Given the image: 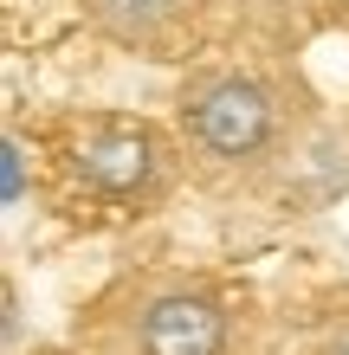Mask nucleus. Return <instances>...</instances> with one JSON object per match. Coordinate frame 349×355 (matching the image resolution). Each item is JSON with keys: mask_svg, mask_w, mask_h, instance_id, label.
I'll use <instances>...</instances> for the list:
<instances>
[{"mask_svg": "<svg viewBox=\"0 0 349 355\" xmlns=\"http://www.w3.org/2000/svg\"><path fill=\"white\" fill-rule=\"evenodd\" d=\"M175 123H181V142L201 162H214V168H259L284 142V97L259 71L214 65V71H194L175 91Z\"/></svg>", "mask_w": 349, "mask_h": 355, "instance_id": "f257e3e1", "label": "nucleus"}, {"mask_svg": "<svg viewBox=\"0 0 349 355\" xmlns=\"http://www.w3.org/2000/svg\"><path fill=\"white\" fill-rule=\"evenodd\" d=\"M110 355H233V310L201 278H155L117 317Z\"/></svg>", "mask_w": 349, "mask_h": 355, "instance_id": "f03ea898", "label": "nucleus"}, {"mask_svg": "<svg viewBox=\"0 0 349 355\" xmlns=\"http://www.w3.org/2000/svg\"><path fill=\"white\" fill-rule=\"evenodd\" d=\"M71 175L110 207H155L175 187V142L142 116H91L71 136Z\"/></svg>", "mask_w": 349, "mask_h": 355, "instance_id": "7ed1b4c3", "label": "nucleus"}, {"mask_svg": "<svg viewBox=\"0 0 349 355\" xmlns=\"http://www.w3.org/2000/svg\"><path fill=\"white\" fill-rule=\"evenodd\" d=\"M78 7H85V19L104 39H117L130 52H155L194 19L201 0H78Z\"/></svg>", "mask_w": 349, "mask_h": 355, "instance_id": "20e7f679", "label": "nucleus"}, {"mask_svg": "<svg viewBox=\"0 0 349 355\" xmlns=\"http://www.w3.org/2000/svg\"><path fill=\"white\" fill-rule=\"evenodd\" d=\"M304 355H349V310L323 323L317 336H311V349H304Z\"/></svg>", "mask_w": 349, "mask_h": 355, "instance_id": "39448f33", "label": "nucleus"}, {"mask_svg": "<svg viewBox=\"0 0 349 355\" xmlns=\"http://www.w3.org/2000/svg\"><path fill=\"white\" fill-rule=\"evenodd\" d=\"M7 194H19V142H7Z\"/></svg>", "mask_w": 349, "mask_h": 355, "instance_id": "423d86ee", "label": "nucleus"}]
</instances>
